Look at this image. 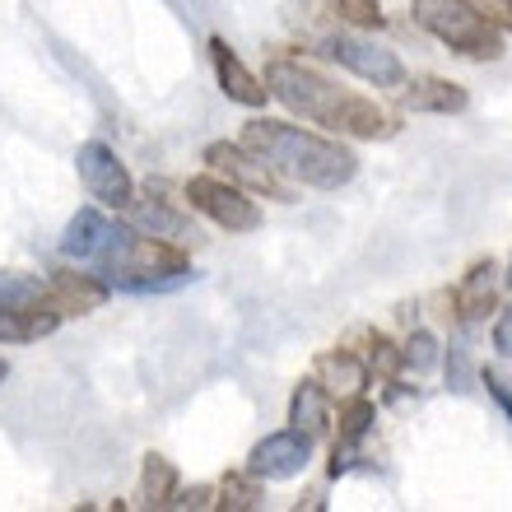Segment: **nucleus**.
Masks as SVG:
<instances>
[{
    "label": "nucleus",
    "mask_w": 512,
    "mask_h": 512,
    "mask_svg": "<svg viewBox=\"0 0 512 512\" xmlns=\"http://www.w3.org/2000/svg\"><path fill=\"white\" fill-rule=\"evenodd\" d=\"M266 89L289 112H298V117H308V122L326 126L336 135H354V140H391L396 135V117L382 103L350 94L336 80H326V75H317L312 66H298V61H270Z\"/></svg>",
    "instance_id": "f257e3e1"
},
{
    "label": "nucleus",
    "mask_w": 512,
    "mask_h": 512,
    "mask_svg": "<svg viewBox=\"0 0 512 512\" xmlns=\"http://www.w3.org/2000/svg\"><path fill=\"white\" fill-rule=\"evenodd\" d=\"M243 149H252L270 173L289 177L298 187L312 191H340L359 177V159L340 140H326L317 131H303L294 122H275V117H252L243 126Z\"/></svg>",
    "instance_id": "f03ea898"
},
{
    "label": "nucleus",
    "mask_w": 512,
    "mask_h": 512,
    "mask_svg": "<svg viewBox=\"0 0 512 512\" xmlns=\"http://www.w3.org/2000/svg\"><path fill=\"white\" fill-rule=\"evenodd\" d=\"M89 266L108 289H126V294H163V289H182L196 280L182 247L149 238L135 224H112L108 243Z\"/></svg>",
    "instance_id": "7ed1b4c3"
},
{
    "label": "nucleus",
    "mask_w": 512,
    "mask_h": 512,
    "mask_svg": "<svg viewBox=\"0 0 512 512\" xmlns=\"http://www.w3.org/2000/svg\"><path fill=\"white\" fill-rule=\"evenodd\" d=\"M410 14L424 33H433L457 56H471V61H499L503 56V33L489 24V14L475 0H415Z\"/></svg>",
    "instance_id": "20e7f679"
},
{
    "label": "nucleus",
    "mask_w": 512,
    "mask_h": 512,
    "mask_svg": "<svg viewBox=\"0 0 512 512\" xmlns=\"http://www.w3.org/2000/svg\"><path fill=\"white\" fill-rule=\"evenodd\" d=\"M187 201H191V210H201L210 224H219V229H229V233L261 229V205H256L243 187H233L229 177H219V173H196L191 177Z\"/></svg>",
    "instance_id": "39448f33"
},
{
    "label": "nucleus",
    "mask_w": 512,
    "mask_h": 512,
    "mask_svg": "<svg viewBox=\"0 0 512 512\" xmlns=\"http://www.w3.org/2000/svg\"><path fill=\"white\" fill-rule=\"evenodd\" d=\"M322 52L331 56L340 70H350V75L378 84V89H401V84L410 80L401 56L387 52V47H378V42L359 38V33H331V38L322 42Z\"/></svg>",
    "instance_id": "423d86ee"
},
{
    "label": "nucleus",
    "mask_w": 512,
    "mask_h": 512,
    "mask_svg": "<svg viewBox=\"0 0 512 512\" xmlns=\"http://www.w3.org/2000/svg\"><path fill=\"white\" fill-rule=\"evenodd\" d=\"M75 168H80V182L84 191L94 196L98 205H108V210H126L135 201V177L122 159H117V149L103 145V140H89L80 145L75 154Z\"/></svg>",
    "instance_id": "0eeeda50"
},
{
    "label": "nucleus",
    "mask_w": 512,
    "mask_h": 512,
    "mask_svg": "<svg viewBox=\"0 0 512 512\" xmlns=\"http://www.w3.org/2000/svg\"><path fill=\"white\" fill-rule=\"evenodd\" d=\"M205 163H210V173L229 177L233 187H243L247 196H270V201H289V191L280 187V173H270L266 163H261V159L252 154V149L229 145V140H215V145H205Z\"/></svg>",
    "instance_id": "6e6552de"
},
{
    "label": "nucleus",
    "mask_w": 512,
    "mask_h": 512,
    "mask_svg": "<svg viewBox=\"0 0 512 512\" xmlns=\"http://www.w3.org/2000/svg\"><path fill=\"white\" fill-rule=\"evenodd\" d=\"M312 461V438L303 429H280V433H266L261 443L252 447V457H247V471L256 480H294V475L308 471Z\"/></svg>",
    "instance_id": "1a4fd4ad"
},
{
    "label": "nucleus",
    "mask_w": 512,
    "mask_h": 512,
    "mask_svg": "<svg viewBox=\"0 0 512 512\" xmlns=\"http://www.w3.org/2000/svg\"><path fill=\"white\" fill-rule=\"evenodd\" d=\"M210 61H215V80L219 89H224V98L229 103H243V108H266V80H256L252 70L243 66V56L233 52L224 38H210Z\"/></svg>",
    "instance_id": "9d476101"
},
{
    "label": "nucleus",
    "mask_w": 512,
    "mask_h": 512,
    "mask_svg": "<svg viewBox=\"0 0 512 512\" xmlns=\"http://www.w3.org/2000/svg\"><path fill=\"white\" fill-rule=\"evenodd\" d=\"M499 275H503L499 261H475V266L461 275L457 294H452L461 322H485L489 312H499Z\"/></svg>",
    "instance_id": "9b49d317"
},
{
    "label": "nucleus",
    "mask_w": 512,
    "mask_h": 512,
    "mask_svg": "<svg viewBox=\"0 0 512 512\" xmlns=\"http://www.w3.org/2000/svg\"><path fill=\"white\" fill-rule=\"evenodd\" d=\"M108 298V284L98 275H75V270H52L47 280V303H52L61 317H84V312L103 308Z\"/></svg>",
    "instance_id": "f8f14e48"
},
{
    "label": "nucleus",
    "mask_w": 512,
    "mask_h": 512,
    "mask_svg": "<svg viewBox=\"0 0 512 512\" xmlns=\"http://www.w3.org/2000/svg\"><path fill=\"white\" fill-rule=\"evenodd\" d=\"M471 94L461 89L457 80H443V75H419V80L401 84V108L405 112H438V117H452V112H466Z\"/></svg>",
    "instance_id": "ddd939ff"
},
{
    "label": "nucleus",
    "mask_w": 512,
    "mask_h": 512,
    "mask_svg": "<svg viewBox=\"0 0 512 512\" xmlns=\"http://www.w3.org/2000/svg\"><path fill=\"white\" fill-rule=\"evenodd\" d=\"M126 215H131V224L140 233H149V238H163V243H191L196 238V229H191V219L182 215V210H173V205L163 201V196H135L131 205H126Z\"/></svg>",
    "instance_id": "4468645a"
},
{
    "label": "nucleus",
    "mask_w": 512,
    "mask_h": 512,
    "mask_svg": "<svg viewBox=\"0 0 512 512\" xmlns=\"http://www.w3.org/2000/svg\"><path fill=\"white\" fill-rule=\"evenodd\" d=\"M373 419H378V410H373V401H368L364 391H359V396H345V405H340L336 452H331V475H336V480H340V471H350L354 447L373 433Z\"/></svg>",
    "instance_id": "2eb2a0df"
},
{
    "label": "nucleus",
    "mask_w": 512,
    "mask_h": 512,
    "mask_svg": "<svg viewBox=\"0 0 512 512\" xmlns=\"http://www.w3.org/2000/svg\"><path fill=\"white\" fill-rule=\"evenodd\" d=\"M108 229H112V219L103 215L98 205H84L80 215L66 224V233H61V256L89 266V261L103 252V243H108Z\"/></svg>",
    "instance_id": "dca6fc26"
},
{
    "label": "nucleus",
    "mask_w": 512,
    "mask_h": 512,
    "mask_svg": "<svg viewBox=\"0 0 512 512\" xmlns=\"http://www.w3.org/2000/svg\"><path fill=\"white\" fill-rule=\"evenodd\" d=\"M289 424L308 433L312 443L331 429V396H326V387L317 378H303L294 387V396H289Z\"/></svg>",
    "instance_id": "f3484780"
},
{
    "label": "nucleus",
    "mask_w": 512,
    "mask_h": 512,
    "mask_svg": "<svg viewBox=\"0 0 512 512\" xmlns=\"http://www.w3.org/2000/svg\"><path fill=\"white\" fill-rule=\"evenodd\" d=\"M56 326H61L56 308H10V303H0V345H28V340L52 336Z\"/></svg>",
    "instance_id": "a211bd4d"
},
{
    "label": "nucleus",
    "mask_w": 512,
    "mask_h": 512,
    "mask_svg": "<svg viewBox=\"0 0 512 512\" xmlns=\"http://www.w3.org/2000/svg\"><path fill=\"white\" fill-rule=\"evenodd\" d=\"M317 382L326 387V396H359L368 387V364L364 359H354L350 350H331L317 359Z\"/></svg>",
    "instance_id": "6ab92c4d"
},
{
    "label": "nucleus",
    "mask_w": 512,
    "mask_h": 512,
    "mask_svg": "<svg viewBox=\"0 0 512 512\" xmlns=\"http://www.w3.org/2000/svg\"><path fill=\"white\" fill-rule=\"evenodd\" d=\"M177 494V466L159 452H149L145 466H140V503L145 508H173Z\"/></svg>",
    "instance_id": "aec40b11"
},
{
    "label": "nucleus",
    "mask_w": 512,
    "mask_h": 512,
    "mask_svg": "<svg viewBox=\"0 0 512 512\" xmlns=\"http://www.w3.org/2000/svg\"><path fill=\"white\" fill-rule=\"evenodd\" d=\"M261 480H256L252 471L247 475H229L224 485H219V499H215V508H224V512H247V508H261Z\"/></svg>",
    "instance_id": "412c9836"
},
{
    "label": "nucleus",
    "mask_w": 512,
    "mask_h": 512,
    "mask_svg": "<svg viewBox=\"0 0 512 512\" xmlns=\"http://www.w3.org/2000/svg\"><path fill=\"white\" fill-rule=\"evenodd\" d=\"M0 303H10V308H52L47 284L28 280V275H0Z\"/></svg>",
    "instance_id": "4be33fe9"
},
{
    "label": "nucleus",
    "mask_w": 512,
    "mask_h": 512,
    "mask_svg": "<svg viewBox=\"0 0 512 512\" xmlns=\"http://www.w3.org/2000/svg\"><path fill=\"white\" fill-rule=\"evenodd\" d=\"M331 14H340L354 28H382V5L378 0H326Z\"/></svg>",
    "instance_id": "5701e85b"
},
{
    "label": "nucleus",
    "mask_w": 512,
    "mask_h": 512,
    "mask_svg": "<svg viewBox=\"0 0 512 512\" xmlns=\"http://www.w3.org/2000/svg\"><path fill=\"white\" fill-rule=\"evenodd\" d=\"M433 364H438V340H433L429 331H415V336L405 340V350H401V368H415V373H429Z\"/></svg>",
    "instance_id": "b1692460"
},
{
    "label": "nucleus",
    "mask_w": 512,
    "mask_h": 512,
    "mask_svg": "<svg viewBox=\"0 0 512 512\" xmlns=\"http://www.w3.org/2000/svg\"><path fill=\"white\" fill-rule=\"evenodd\" d=\"M368 368H378V373L396 378V368H401V350H396L387 336H378L373 345H368Z\"/></svg>",
    "instance_id": "393cba45"
},
{
    "label": "nucleus",
    "mask_w": 512,
    "mask_h": 512,
    "mask_svg": "<svg viewBox=\"0 0 512 512\" xmlns=\"http://www.w3.org/2000/svg\"><path fill=\"white\" fill-rule=\"evenodd\" d=\"M173 508H215V489H210V485H196V489H182V485H177Z\"/></svg>",
    "instance_id": "a878e982"
},
{
    "label": "nucleus",
    "mask_w": 512,
    "mask_h": 512,
    "mask_svg": "<svg viewBox=\"0 0 512 512\" xmlns=\"http://www.w3.org/2000/svg\"><path fill=\"white\" fill-rule=\"evenodd\" d=\"M494 350L512 359V308H503L499 322H494Z\"/></svg>",
    "instance_id": "bb28decb"
},
{
    "label": "nucleus",
    "mask_w": 512,
    "mask_h": 512,
    "mask_svg": "<svg viewBox=\"0 0 512 512\" xmlns=\"http://www.w3.org/2000/svg\"><path fill=\"white\" fill-rule=\"evenodd\" d=\"M485 387H489V396H499V405L512 415V396H508V382L499 378V373H485Z\"/></svg>",
    "instance_id": "cd10ccee"
},
{
    "label": "nucleus",
    "mask_w": 512,
    "mask_h": 512,
    "mask_svg": "<svg viewBox=\"0 0 512 512\" xmlns=\"http://www.w3.org/2000/svg\"><path fill=\"white\" fill-rule=\"evenodd\" d=\"M5 378H10V364H5V359H0V382H5Z\"/></svg>",
    "instance_id": "c85d7f7f"
},
{
    "label": "nucleus",
    "mask_w": 512,
    "mask_h": 512,
    "mask_svg": "<svg viewBox=\"0 0 512 512\" xmlns=\"http://www.w3.org/2000/svg\"><path fill=\"white\" fill-rule=\"evenodd\" d=\"M503 280H508V289H512V261H508V275H503Z\"/></svg>",
    "instance_id": "c756f323"
},
{
    "label": "nucleus",
    "mask_w": 512,
    "mask_h": 512,
    "mask_svg": "<svg viewBox=\"0 0 512 512\" xmlns=\"http://www.w3.org/2000/svg\"><path fill=\"white\" fill-rule=\"evenodd\" d=\"M503 5H508V10H512V0H503Z\"/></svg>",
    "instance_id": "7c9ffc66"
}]
</instances>
